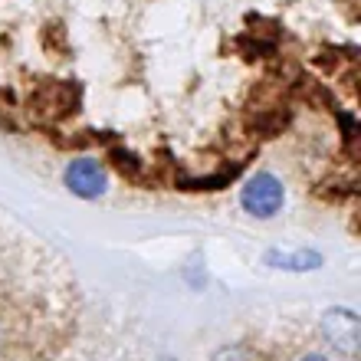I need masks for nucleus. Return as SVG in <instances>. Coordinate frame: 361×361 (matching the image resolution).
I'll use <instances>...</instances> for the list:
<instances>
[{
	"instance_id": "1",
	"label": "nucleus",
	"mask_w": 361,
	"mask_h": 361,
	"mask_svg": "<svg viewBox=\"0 0 361 361\" xmlns=\"http://www.w3.org/2000/svg\"><path fill=\"white\" fill-rule=\"evenodd\" d=\"M240 207L256 220H273L286 207V184L273 171H256L240 187Z\"/></svg>"
},
{
	"instance_id": "2",
	"label": "nucleus",
	"mask_w": 361,
	"mask_h": 361,
	"mask_svg": "<svg viewBox=\"0 0 361 361\" xmlns=\"http://www.w3.org/2000/svg\"><path fill=\"white\" fill-rule=\"evenodd\" d=\"M63 184L66 191L79 197V201H99L106 197L108 187H112V178H108V168L92 155H79L66 164L63 171Z\"/></svg>"
},
{
	"instance_id": "3",
	"label": "nucleus",
	"mask_w": 361,
	"mask_h": 361,
	"mask_svg": "<svg viewBox=\"0 0 361 361\" xmlns=\"http://www.w3.org/2000/svg\"><path fill=\"white\" fill-rule=\"evenodd\" d=\"M322 335L332 348H339L341 355H355L361 341V319L355 309L335 306L322 312Z\"/></svg>"
},
{
	"instance_id": "4",
	"label": "nucleus",
	"mask_w": 361,
	"mask_h": 361,
	"mask_svg": "<svg viewBox=\"0 0 361 361\" xmlns=\"http://www.w3.org/2000/svg\"><path fill=\"white\" fill-rule=\"evenodd\" d=\"M263 263L269 269H286V273H309V269H319L325 260H322L319 250H296V253H279V250H269L263 256Z\"/></svg>"
},
{
	"instance_id": "5",
	"label": "nucleus",
	"mask_w": 361,
	"mask_h": 361,
	"mask_svg": "<svg viewBox=\"0 0 361 361\" xmlns=\"http://www.w3.org/2000/svg\"><path fill=\"white\" fill-rule=\"evenodd\" d=\"M211 361H253V351H246L243 345H227V348H220Z\"/></svg>"
},
{
	"instance_id": "6",
	"label": "nucleus",
	"mask_w": 361,
	"mask_h": 361,
	"mask_svg": "<svg viewBox=\"0 0 361 361\" xmlns=\"http://www.w3.org/2000/svg\"><path fill=\"white\" fill-rule=\"evenodd\" d=\"M299 361H329V358H325V355H302Z\"/></svg>"
}]
</instances>
